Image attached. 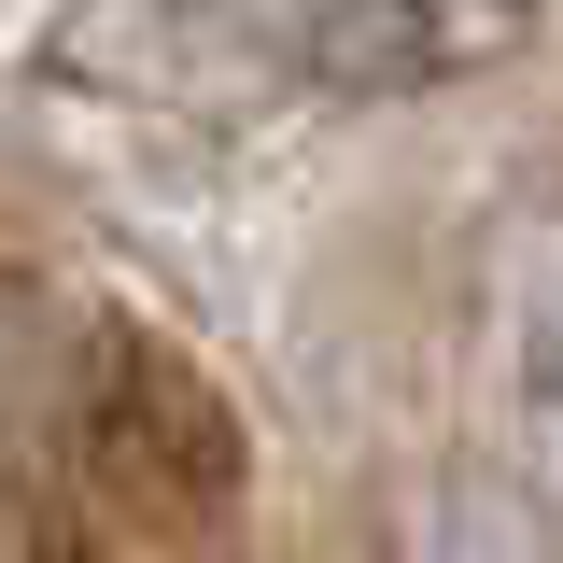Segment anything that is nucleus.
<instances>
[{
  "instance_id": "nucleus-2",
  "label": "nucleus",
  "mask_w": 563,
  "mask_h": 563,
  "mask_svg": "<svg viewBox=\"0 0 563 563\" xmlns=\"http://www.w3.org/2000/svg\"><path fill=\"white\" fill-rule=\"evenodd\" d=\"M85 409H99V324L57 310L43 282L0 268V479L70 493V465H85Z\"/></svg>"
},
{
  "instance_id": "nucleus-1",
  "label": "nucleus",
  "mask_w": 563,
  "mask_h": 563,
  "mask_svg": "<svg viewBox=\"0 0 563 563\" xmlns=\"http://www.w3.org/2000/svg\"><path fill=\"white\" fill-rule=\"evenodd\" d=\"M85 493H113L141 521H225L240 493V422L198 366L141 324H99V409H85Z\"/></svg>"
}]
</instances>
